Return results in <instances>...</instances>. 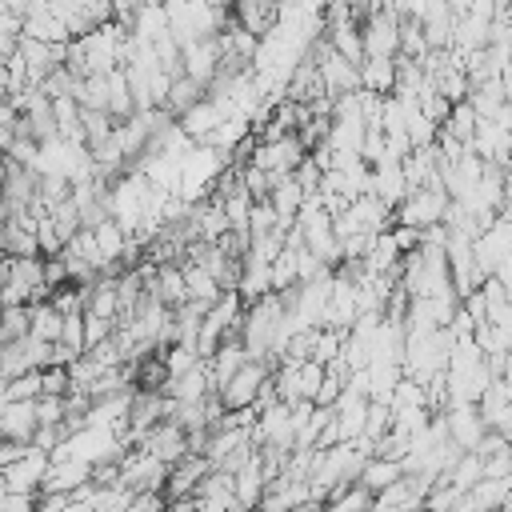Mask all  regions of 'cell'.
Wrapping results in <instances>:
<instances>
[{"label":"cell","mask_w":512,"mask_h":512,"mask_svg":"<svg viewBox=\"0 0 512 512\" xmlns=\"http://www.w3.org/2000/svg\"><path fill=\"white\" fill-rule=\"evenodd\" d=\"M44 396V372H24L16 380H4L0 404H16V400H40Z\"/></svg>","instance_id":"cell-20"},{"label":"cell","mask_w":512,"mask_h":512,"mask_svg":"<svg viewBox=\"0 0 512 512\" xmlns=\"http://www.w3.org/2000/svg\"><path fill=\"white\" fill-rule=\"evenodd\" d=\"M420 512H432V508H420Z\"/></svg>","instance_id":"cell-28"},{"label":"cell","mask_w":512,"mask_h":512,"mask_svg":"<svg viewBox=\"0 0 512 512\" xmlns=\"http://www.w3.org/2000/svg\"><path fill=\"white\" fill-rule=\"evenodd\" d=\"M40 432V412L36 400H16V404H0V436L4 440H20L32 444Z\"/></svg>","instance_id":"cell-8"},{"label":"cell","mask_w":512,"mask_h":512,"mask_svg":"<svg viewBox=\"0 0 512 512\" xmlns=\"http://www.w3.org/2000/svg\"><path fill=\"white\" fill-rule=\"evenodd\" d=\"M164 4H168V8H176V4H184V0H164Z\"/></svg>","instance_id":"cell-27"},{"label":"cell","mask_w":512,"mask_h":512,"mask_svg":"<svg viewBox=\"0 0 512 512\" xmlns=\"http://www.w3.org/2000/svg\"><path fill=\"white\" fill-rule=\"evenodd\" d=\"M400 16L396 12H372L360 28H364V52L368 56H384V60H396L400 56Z\"/></svg>","instance_id":"cell-5"},{"label":"cell","mask_w":512,"mask_h":512,"mask_svg":"<svg viewBox=\"0 0 512 512\" xmlns=\"http://www.w3.org/2000/svg\"><path fill=\"white\" fill-rule=\"evenodd\" d=\"M492 512H500V508H492Z\"/></svg>","instance_id":"cell-29"},{"label":"cell","mask_w":512,"mask_h":512,"mask_svg":"<svg viewBox=\"0 0 512 512\" xmlns=\"http://www.w3.org/2000/svg\"><path fill=\"white\" fill-rule=\"evenodd\" d=\"M180 268H184V280H188V300H196V304H204V308H212L228 288L212 276V272H204L200 264H192V260H180Z\"/></svg>","instance_id":"cell-14"},{"label":"cell","mask_w":512,"mask_h":512,"mask_svg":"<svg viewBox=\"0 0 512 512\" xmlns=\"http://www.w3.org/2000/svg\"><path fill=\"white\" fill-rule=\"evenodd\" d=\"M48 468H52V452H44V448L32 444V452H28L24 460L0 468V488H4V492H40Z\"/></svg>","instance_id":"cell-4"},{"label":"cell","mask_w":512,"mask_h":512,"mask_svg":"<svg viewBox=\"0 0 512 512\" xmlns=\"http://www.w3.org/2000/svg\"><path fill=\"white\" fill-rule=\"evenodd\" d=\"M308 52H312V56H316V64H320V80H324V92H328L332 100H340V96H348V92H360V88H364V84H360V64H352L348 56H340V52L328 44V36H324V40H316Z\"/></svg>","instance_id":"cell-2"},{"label":"cell","mask_w":512,"mask_h":512,"mask_svg":"<svg viewBox=\"0 0 512 512\" xmlns=\"http://www.w3.org/2000/svg\"><path fill=\"white\" fill-rule=\"evenodd\" d=\"M500 84H504V96H508V104H512V64L500 72Z\"/></svg>","instance_id":"cell-25"},{"label":"cell","mask_w":512,"mask_h":512,"mask_svg":"<svg viewBox=\"0 0 512 512\" xmlns=\"http://www.w3.org/2000/svg\"><path fill=\"white\" fill-rule=\"evenodd\" d=\"M360 84L364 92H376V96H392L396 92V60H384V56H368L360 64Z\"/></svg>","instance_id":"cell-16"},{"label":"cell","mask_w":512,"mask_h":512,"mask_svg":"<svg viewBox=\"0 0 512 512\" xmlns=\"http://www.w3.org/2000/svg\"><path fill=\"white\" fill-rule=\"evenodd\" d=\"M52 288L44 280V256H8L4 260V308L8 304H44Z\"/></svg>","instance_id":"cell-1"},{"label":"cell","mask_w":512,"mask_h":512,"mask_svg":"<svg viewBox=\"0 0 512 512\" xmlns=\"http://www.w3.org/2000/svg\"><path fill=\"white\" fill-rule=\"evenodd\" d=\"M372 504H376V492H368L364 484H352V488L336 492L324 504V512H372Z\"/></svg>","instance_id":"cell-21"},{"label":"cell","mask_w":512,"mask_h":512,"mask_svg":"<svg viewBox=\"0 0 512 512\" xmlns=\"http://www.w3.org/2000/svg\"><path fill=\"white\" fill-rule=\"evenodd\" d=\"M32 452V444H20V440H4V448H0V468H8V464H16V460H24Z\"/></svg>","instance_id":"cell-24"},{"label":"cell","mask_w":512,"mask_h":512,"mask_svg":"<svg viewBox=\"0 0 512 512\" xmlns=\"http://www.w3.org/2000/svg\"><path fill=\"white\" fill-rule=\"evenodd\" d=\"M136 448L152 452V456L164 460V464H180V460L192 452V436H188V428H180L176 420H164V424H156Z\"/></svg>","instance_id":"cell-6"},{"label":"cell","mask_w":512,"mask_h":512,"mask_svg":"<svg viewBox=\"0 0 512 512\" xmlns=\"http://www.w3.org/2000/svg\"><path fill=\"white\" fill-rule=\"evenodd\" d=\"M408 476V468H404V460H384V456H372L368 464H364V472H360V480L356 484H364L368 492H384V488H392L396 480H404Z\"/></svg>","instance_id":"cell-15"},{"label":"cell","mask_w":512,"mask_h":512,"mask_svg":"<svg viewBox=\"0 0 512 512\" xmlns=\"http://www.w3.org/2000/svg\"><path fill=\"white\" fill-rule=\"evenodd\" d=\"M476 124H480V116H476L472 100H464V104H452V116H448V120L440 124V132H448L452 140H460V144H468V148H472Z\"/></svg>","instance_id":"cell-18"},{"label":"cell","mask_w":512,"mask_h":512,"mask_svg":"<svg viewBox=\"0 0 512 512\" xmlns=\"http://www.w3.org/2000/svg\"><path fill=\"white\" fill-rule=\"evenodd\" d=\"M276 376V368L272 364H264V360H248L224 388H220V400H224V408L228 412H240V408H256V400H260V392H264V384Z\"/></svg>","instance_id":"cell-3"},{"label":"cell","mask_w":512,"mask_h":512,"mask_svg":"<svg viewBox=\"0 0 512 512\" xmlns=\"http://www.w3.org/2000/svg\"><path fill=\"white\" fill-rule=\"evenodd\" d=\"M4 352H0V376L4 380H16V376H24V372H40L36 364H32V352H28V336L24 340H12V344H0Z\"/></svg>","instance_id":"cell-19"},{"label":"cell","mask_w":512,"mask_h":512,"mask_svg":"<svg viewBox=\"0 0 512 512\" xmlns=\"http://www.w3.org/2000/svg\"><path fill=\"white\" fill-rule=\"evenodd\" d=\"M296 512H324V504H320V500H308V504H300Z\"/></svg>","instance_id":"cell-26"},{"label":"cell","mask_w":512,"mask_h":512,"mask_svg":"<svg viewBox=\"0 0 512 512\" xmlns=\"http://www.w3.org/2000/svg\"><path fill=\"white\" fill-rule=\"evenodd\" d=\"M4 252L8 256H44L40 252V236H36V216L20 212L12 220H4Z\"/></svg>","instance_id":"cell-11"},{"label":"cell","mask_w":512,"mask_h":512,"mask_svg":"<svg viewBox=\"0 0 512 512\" xmlns=\"http://www.w3.org/2000/svg\"><path fill=\"white\" fill-rule=\"evenodd\" d=\"M444 420H448V436H452V444L460 452H476L480 448V440L488 432V424L480 416V404H452L444 412Z\"/></svg>","instance_id":"cell-7"},{"label":"cell","mask_w":512,"mask_h":512,"mask_svg":"<svg viewBox=\"0 0 512 512\" xmlns=\"http://www.w3.org/2000/svg\"><path fill=\"white\" fill-rule=\"evenodd\" d=\"M28 308H32V336L36 340H48V344H60V336H64V312L52 300L28 304Z\"/></svg>","instance_id":"cell-17"},{"label":"cell","mask_w":512,"mask_h":512,"mask_svg":"<svg viewBox=\"0 0 512 512\" xmlns=\"http://www.w3.org/2000/svg\"><path fill=\"white\" fill-rule=\"evenodd\" d=\"M24 336H32V308H28V304H8V308H4V328H0V344L24 340Z\"/></svg>","instance_id":"cell-22"},{"label":"cell","mask_w":512,"mask_h":512,"mask_svg":"<svg viewBox=\"0 0 512 512\" xmlns=\"http://www.w3.org/2000/svg\"><path fill=\"white\" fill-rule=\"evenodd\" d=\"M372 196H380L384 204L400 208L408 196H412V184H408V172H404V160H384L372 168Z\"/></svg>","instance_id":"cell-9"},{"label":"cell","mask_w":512,"mask_h":512,"mask_svg":"<svg viewBox=\"0 0 512 512\" xmlns=\"http://www.w3.org/2000/svg\"><path fill=\"white\" fill-rule=\"evenodd\" d=\"M264 492H268V476H264V464H260V448H256V456L236 472V504L248 512V508H260V500H264Z\"/></svg>","instance_id":"cell-13"},{"label":"cell","mask_w":512,"mask_h":512,"mask_svg":"<svg viewBox=\"0 0 512 512\" xmlns=\"http://www.w3.org/2000/svg\"><path fill=\"white\" fill-rule=\"evenodd\" d=\"M252 356H248V348H244V336H228L224 344H220V352L208 360V372H212V388L220 392L244 364H248Z\"/></svg>","instance_id":"cell-12"},{"label":"cell","mask_w":512,"mask_h":512,"mask_svg":"<svg viewBox=\"0 0 512 512\" xmlns=\"http://www.w3.org/2000/svg\"><path fill=\"white\" fill-rule=\"evenodd\" d=\"M184 76H192L196 84L212 88V80L220 76V40H196L184 48Z\"/></svg>","instance_id":"cell-10"},{"label":"cell","mask_w":512,"mask_h":512,"mask_svg":"<svg viewBox=\"0 0 512 512\" xmlns=\"http://www.w3.org/2000/svg\"><path fill=\"white\" fill-rule=\"evenodd\" d=\"M36 508H40L36 492H4L0 496V512H36Z\"/></svg>","instance_id":"cell-23"}]
</instances>
